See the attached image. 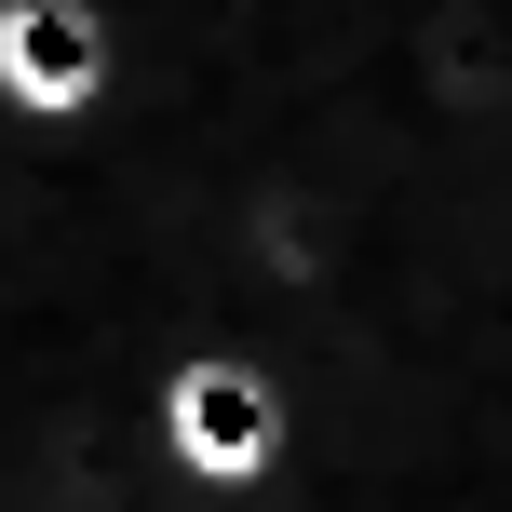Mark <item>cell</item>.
Segmentation results:
<instances>
[{"label":"cell","mask_w":512,"mask_h":512,"mask_svg":"<svg viewBox=\"0 0 512 512\" xmlns=\"http://www.w3.org/2000/svg\"><path fill=\"white\" fill-rule=\"evenodd\" d=\"M14 95H41V108H68V95H95V41H68L54 14H14Z\"/></svg>","instance_id":"2"},{"label":"cell","mask_w":512,"mask_h":512,"mask_svg":"<svg viewBox=\"0 0 512 512\" xmlns=\"http://www.w3.org/2000/svg\"><path fill=\"white\" fill-rule=\"evenodd\" d=\"M283 432H297V405H283L256 364H189L176 378V445H189V472L203 486H270L283 472Z\"/></svg>","instance_id":"1"}]
</instances>
